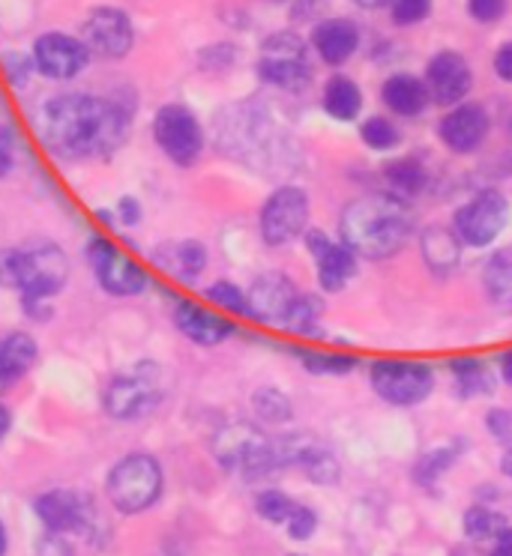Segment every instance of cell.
I'll return each instance as SVG.
<instances>
[{"label": "cell", "mask_w": 512, "mask_h": 556, "mask_svg": "<svg viewBox=\"0 0 512 556\" xmlns=\"http://www.w3.org/2000/svg\"><path fill=\"white\" fill-rule=\"evenodd\" d=\"M37 129L42 144L58 159L87 162L111 156L126 141L129 117L109 99L61 93L39 109Z\"/></svg>", "instance_id": "obj_1"}, {"label": "cell", "mask_w": 512, "mask_h": 556, "mask_svg": "<svg viewBox=\"0 0 512 556\" xmlns=\"http://www.w3.org/2000/svg\"><path fill=\"white\" fill-rule=\"evenodd\" d=\"M339 233L345 245H351L357 257L384 261L404 249L414 233V218L402 198L396 194H363L341 210Z\"/></svg>", "instance_id": "obj_2"}, {"label": "cell", "mask_w": 512, "mask_h": 556, "mask_svg": "<svg viewBox=\"0 0 512 556\" xmlns=\"http://www.w3.org/2000/svg\"><path fill=\"white\" fill-rule=\"evenodd\" d=\"M66 278H70V261L54 242L37 240L0 254V281L22 293V303L30 308V315L61 291Z\"/></svg>", "instance_id": "obj_3"}, {"label": "cell", "mask_w": 512, "mask_h": 556, "mask_svg": "<svg viewBox=\"0 0 512 556\" xmlns=\"http://www.w3.org/2000/svg\"><path fill=\"white\" fill-rule=\"evenodd\" d=\"M213 452H216V460L225 470L243 472L249 482H255L273 470H282L276 440H267L255 425L237 422L222 428L213 440Z\"/></svg>", "instance_id": "obj_4"}, {"label": "cell", "mask_w": 512, "mask_h": 556, "mask_svg": "<svg viewBox=\"0 0 512 556\" xmlns=\"http://www.w3.org/2000/svg\"><path fill=\"white\" fill-rule=\"evenodd\" d=\"M105 491H109V500L117 511L138 515V511L153 506L162 494V467H159L157 458L141 455V452L126 455L111 467Z\"/></svg>", "instance_id": "obj_5"}, {"label": "cell", "mask_w": 512, "mask_h": 556, "mask_svg": "<svg viewBox=\"0 0 512 556\" xmlns=\"http://www.w3.org/2000/svg\"><path fill=\"white\" fill-rule=\"evenodd\" d=\"M372 389L392 407H414L435 389V375L426 363L414 359H378L369 371Z\"/></svg>", "instance_id": "obj_6"}, {"label": "cell", "mask_w": 512, "mask_h": 556, "mask_svg": "<svg viewBox=\"0 0 512 556\" xmlns=\"http://www.w3.org/2000/svg\"><path fill=\"white\" fill-rule=\"evenodd\" d=\"M258 75H261L264 85L279 87V90H303L309 85V78H312L309 51H305L303 39L291 34V30L264 39Z\"/></svg>", "instance_id": "obj_7"}, {"label": "cell", "mask_w": 512, "mask_h": 556, "mask_svg": "<svg viewBox=\"0 0 512 556\" xmlns=\"http://www.w3.org/2000/svg\"><path fill=\"white\" fill-rule=\"evenodd\" d=\"M162 399V383H159V368L153 363H141L129 368L126 375H117L105 389V413L114 419H138L153 410Z\"/></svg>", "instance_id": "obj_8"}, {"label": "cell", "mask_w": 512, "mask_h": 556, "mask_svg": "<svg viewBox=\"0 0 512 556\" xmlns=\"http://www.w3.org/2000/svg\"><path fill=\"white\" fill-rule=\"evenodd\" d=\"M153 138H157L159 150L180 168L196 165L204 150L201 123L186 105H162L153 117Z\"/></svg>", "instance_id": "obj_9"}, {"label": "cell", "mask_w": 512, "mask_h": 556, "mask_svg": "<svg viewBox=\"0 0 512 556\" xmlns=\"http://www.w3.org/2000/svg\"><path fill=\"white\" fill-rule=\"evenodd\" d=\"M455 237L462 245L471 249H486L488 242H495L510 225V201L495 189L479 192L467 204L455 210Z\"/></svg>", "instance_id": "obj_10"}, {"label": "cell", "mask_w": 512, "mask_h": 556, "mask_svg": "<svg viewBox=\"0 0 512 556\" xmlns=\"http://www.w3.org/2000/svg\"><path fill=\"white\" fill-rule=\"evenodd\" d=\"M261 237L267 245H285L305 233L309 225V198L297 186H282L261 206Z\"/></svg>", "instance_id": "obj_11"}, {"label": "cell", "mask_w": 512, "mask_h": 556, "mask_svg": "<svg viewBox=\"0 0 512 556\" xmlns=\"http://www.w3.org/2000/svg\"><path fill=\"white\" fill-rule=\"evenodd\" d=\"M87 257H90V266L97 273L99 285L111 293V296H135L147 288L145 269L138 264H133L126 254L109 242L105 237H90L87 240Z\"/></svg>", "instance_id": "obj_12"}, {"label": "cell", "mask_w": 512, "mask_h": 556, "mask_svg": "<svg viewBox=\"0 0 512 556\" xmlns=\"http://www.w3.org/2000/svg\"><path fill=\"white\" fill-rule=\"evenodd\" d=\"M82 39L90 54L105 58V61H121L129 54L135 42V30L129 15L117 7H99L87 15L82 25Z\"/></svg>", "instance_id": "obj_13"}, {"label": "cell", "mask_w": 512, "mask_h": 556, "mask_svg": "<svg viewBox=\"0 0 512 556\" xmlns=\"http://www.w3.org/2000/svg\"><path fill=\"white\" fill-rule=\"evenodd\" d=\"M90 49L85 39L70 37V34H42L34 42V66L51 81H70L90 63Z\"/></svg>", "instance_id": "obj_14"}, {"label": "cell", "mask_w": 512, "mask_h": 556, "mask_svg": "<svg viewBox=\"0 0 512 556\" xmlns=\"http://www.w3.org/2000/svg\"><path fill=\"white\" fill-rule=\"evenodd\" d=\"M305 249L317 264L321 291L339 293L357 276V252L345 242L329 240L324 230H305Z\"/></svg>", "instance_id": "obj_15"}, {"label": "cell", "mask_w": 512, "mask_h": 556, "mask_svg": "<svg viewBox=\"0 0 512 556\" xmlns=\"http://www.w3.org/2000/svg\"><path fill=\"white\" fill-rule=\"evenodd\" d=\"M34 508H37L39 520L46 523V530L63 532V535H70V532H90V527L97 523V506L85 494L66 491V488L42 494Z\"/></svg>", "instance_id": "obj_16"}, {"label": "cell", "mask_w": 512, "mask_h": 556, "mask_svg": "<svg viewBox=\"0 0 512 556\" xmlns=\"http://www.w3.org/2000/svg\"><path fill=\"white\" fill-rule=\"evenodd\" d=\"M300 300V291L291 278L282 276V273H264L252 281V288L246 293V303H249V315L252 320L261 324H282L291 317L294 305Z\"/></svg>", "instance_id": "obj_17"}, {"label": "cell", "mask_w": 512, "mask_h": 556, "mask_svg": "<svg viewBox=\"0 0 512 556\" xmlns=\"http://www.w3.org/2000/svg\"><path fill=\"white\" fill-rule=\"evenodd\" d=\"M426 87L432 102L438 105H459L474 87L471 63L459 51H438L426 66Z\"/></svg>", "instance_id": "obj_18"}, {"label": "cell", "mask_w": 512, "mask_h": 556, "mask_svg": "<svg viewBox=\"0 0 512 556\" xmlns=\"http://www.w3.org/2000/svg\"><path fill=\"white\" fill-rule=\"evenodd\" d=\"M438 135L452 153H474L488 135V111L476 102H459L440 121Z\"/></svg>", "instance_id": "obj_19"}, {"label": "cell", "mask_w": 512, "mask_h": 556, "mask_svg": "<svg viewBox=\"0 0 512 556\" xmlns=\"http://www.w3.org/2000/svg\"><path fill=\"white\" fill-rule=\"evenodd\" d=\"M312 49L327 66L348 63L360 49V27L351 18H321L312 27Z\"/></svg>", "instance_id": "obj_20"}, {"label": "cell", "mask_w": 512, "mask_h": 556, "mask_svg": "<svg viewBox=\"0 0 512 556\" xmlns=\"http://www.w3.org/2000/svg\"><path fill=\"white\" fill-rule=\"evenodd\" d=\"M174 324H177V329L184 332L186 339L196 341L201 348H216V344H222V341H228L234 336V324L228 317L208 312V308L189 303V300L177 303V308H174Z\"/></svg>", "instance_id": "obj_21"}, {"label": "cell", "mask_w": 512, "mask_h": 556, "mask_svg": "<svg viewBox=\"0 0 512 556\" xmlns=\"http://www.w3.org/2000/svg\"><path fill=\"white\" fill-rule=\"evenodd\" d=\"M380 99H384V105H387L392 114H399V117H416V114H423L428 102H432L426 81L411 73L390 75V78L384 81V87H380Z\"/></svg>", "instance_id": "obj_22"}, {"label": "cell", "mask_w": 512, "mask_h": 556, "mask_svg": "<svg viewBox=\"0 0 512 556\" xmlns=\"http://www.w3.org/2000/svg\"><path fill=\"white\" fill-rule=\"evenodd\" d=\"M37 363V341L25 332H10L0 339V392L15 387Z\"/></svg>", "instance_id": "obj_23"}, {"label": "cell", "mask_w": 512, "mask_h": 556, "mask_svg": "<svg viewBox=\"0 0 512 556\" xmlns=\"http://www.w3.org/2000/svg\"><path fill=\"white\" fill-rule=\"evenodd\" d=\"M153 261H157L165 273H171L174 278H180V281H196V278L204 273L208 252H204V245H201V242L180 240V242H168V245L157 249Z\"/></svg>", "instance_id": "obj_24"}, {"label": "cell", "mask_w": 512, "mask_h": 556, "mask_svg": "<svg viewBox=\"0 0 512 556\" xmlns=\"http://www.w3.org/2000/svg\"><path fill=\"white\" fill-rule=\"evenodd\" d=\"M321 102H324V111H327L333 121L351 123L357 121L360 111H363V90H360V85H357L354 78H348V75H333L327 85H324Z\"/></svg>", "instance_id": "obj_25"}, {"label": "cell", "mask_w": 512, "mask_h": 556, "mask_svg": "<svg viewBox=\"0 0 512 556\" xmlns=\"http://www.w3.org/2000/svg\"><path fill=\"white\" fill-rule=\"evenodd\" d=\"M450 371L455 375V395L459 399H476V395H488L495 389L491 371L476 356H455L450 363Z\"/></svg>", "instance_id": "obj_26"}, {"label": "cell", "mask_w": 512, "mask_h": 556, "mask_svg": "<svg viewBox=\"0 0 512 556\" xmlns=\"http://www.w3.org/2000/svg\"><path fill=\"white\" fill-rule=\"evenodd\" d=\"M384 177L390 182V194L396 198H414L426 186V168L416 159H396L384 168Z\"/></svg>", "instance_id": "obj_27"}, {"label": "cell", "mask_w": 512, "mask_h": 556, "mask_svg": "<svg viewBox=\"0 0 512 556\" xmlns=\"http://www.w3.org/2000/svg\"><path fill=\"white\" fill-rule=\"evenodd\" d=\"M459 245H462V240L452 237L450 230L428 228L423 233V254H426V261L435 269H450V266H455V261H459Z\"/></svg>", "instance_id": "obj_28"}, {"label": "cell", "mask_w": 512, "mask_h": 556, "mask_svg": "<svg viewBox=\"0 0 512 556\" xmlns=\"http://www.w3.org/2000/svg\"><path fill=\"white\" fill-rule=\"evenodd\" d=\"M486 291L495 303L512 305V252H498L488 261Z\"/></svg>", "instance_id": "obj_29"}, {"label": "cell", "mask_w": 512, "mask_h": 556, "mask_svg": "<svg viewBox=\"0 0 512 556\" xmlns=\"http://www.w3.org/2000/svg\"><path fill=\"white\" fill-rule=\"evenodd\" d=\"M464 535L474 539V542H486V539H498L500 530L507 527V520L500 518L498 511H491L486 506H474L464 511Z\"/></svg>", "instance_id": "obj_30"}, {"label": "cell", "mask_w": 512, "mask_h": 556, "mask_svg": "<svg viewBox=\"0 0 512 556\" xmlns=\"http://www.w3.org/2000/svg\"><path fill=\"white\" fill-rule=\"evenodd\" d=\"M252 407H255V413L264 419V422H273V425L291 422V416H294V407H291V401H288V395L273 387L258 389L255 395H252Z\"/></svg>", "instance_id": "obj_31"}, {"label": "cell", "mask_w": 512, "mask_h": 556, "mask_svg": "<svg viewBox=\"0 0 512 556\" xmlns=\"http://www.w3.org/2000/svg\"><path fill=\"white\" fill-rule=\"evenodd\" d=\"M303 356L305 371H312V375H351L357 368V356L351 353H321V351H297Z\"/></svg>", "instance_id": "obj_32"}, {"label": "cell", "mask_w": 512, "mask_h": 556, "mask_svg": "<svg viewBox=\"0 0 512 556\" xmlns=\"http://www.w3.org/2000/svg\"><path fill=\"white\" fill-rule=\"evenodd\" d=\"M360 138H363V144H366L369 150L384 153V150L399 147L402 132H399V126L392 121H387V117H369V121H363V126H360Z\"/></svg>", "instance_id": "obj_33"}, {"label": "cell", "mask_w": 512, "mask_h": 556, "mask_svg": "<svg viewBox=\"0 0 512 556\" xmlns=\"http://www.w3.org/2000/svg\"><path fill=\"white\" fill-rule=\"evenodd\" d=\"M300 467L305 476L315 484H336L339 482V460L333 458V452L321 446H312L305 452V458L300 460Z\"/></svg>", "instance_id": "obj_34"}, {"label": "cell", "mask_w": 512, "mask_h": 556, "mask_svg": "<svg viewBox=\"0 0 512 556\" xmlns=\"http://www.w3.org/2000/svg\"><path fill=\"white\" fill-rule=\"evenodd\" d=\"M317 320H321V303H317L315 296H309V293H300V300L294 305L291 317L285 320V329L294 332V336H309V339H315Z\"/></svg>", "instance_id": "obj_35"}, {"label": "cell", "mask_w": 512, "mask_h": 556, "mask_svg": "<svg viewBox=\"0 0 512 556\" xmlns=\"http://www.w3.org/2000/svg\"><path fill=\"white\" fill-rule=\"evenodd\" d=\"M459 458V446H444L435 448V452H428L426 458L416 464V482L420 484H432L438 479L440 472H447L452 467V460Z\"/></svg>", "instance_id": "obj_36"}, {"label": "cell", "mask_w": 512, "mask_h": 556, "mask_svg": "<svg viewBox=\"0 0 512 556\" xmlns=\"http://www.w3.org/2000/svg\"><path fill=\"white\" fill-rule=\"evenodd\" d=\"M294 508H297V503L288 494H282V491H264L255 500V511L264 520H270V523H288Z\"/></svg>", "instance_id": "obj_37"}, {"label": "cell", "mask_w": 512, "mask_h": 556, "mask_svg": "<svg viewBox=\"0 0 512 556\" xmlns=\"http://www.w3.org/2000/svg\"><path fill=\"white\" fill-rule=\"evenodd\" d=\"M208 300L213 305L225 308V312H234V315H249V303H246L243 288H237L234 281H213L208 288Z\"/></svg>", "instance_id": "obj_38"}, {"label": "cell", "mask_w": 512, "mask_h": 556, "mask_svg": "<svg viewBox=\"0 0 512 556\" xmlns=\"http://www.w3.org/2000/svg\"><path fill=\"white\" fill-rule=\"evenodd\" d=\"M432 3L435 0H390L392 25L414 27L420 22H426L428 13H432Z\"/></svg>", "instance_id": "obj_39"}, {"label": "cell", "mask_w": 512, "mask_h": 556, "mask_svg": "<svg viewBox=\"0 0 512 556\" xmlns=\"http://www.w3.org/2000/svg\"><path fill=\"white\" fill-rule=\"evenodd\" d=\"M510 10V0H467V15L479 25H498Z\"/></svg>", "instance_id": "obj_40"}, {"label": "cell", "mask_w": 512, "mask_h": 556, "mask_svg": "<svg viewBox=\"0 0 512 556\" xmlns=\"http://www.w3.org/2000/svg\"><path fill=\"white\" fill-rule=\"evenodd\" d=\"M317 530V515L312 508L297 506L294 508V515L288 518V532H291V539L297 542H305V539H312Z\"/></svg>", "instance_id": "obj_41"}, {"label": "cell", "mask_w": 512, "mask_h": 556, "mask_svg": "<svg viewBox=\"0 0 512 556\" xmlns=\"http://www.w3.org/2000/svg\"><path fill=\"white\" fill-rule=\"evenodd\" d=\"M486 428L498 437L500 443L512 446V413L510 410H491L486 416Z\"/></svg>", "instance_id": "obj_42"}, {"label": "cell", "mask_w": 512, "mask_h": 556, "mask_svg": "<svg viewBox=\"0 0 512 556\" xmlns=\"http://www.w3.org/2000/svg\"><path fill=\"white\" fill-rule=\"evenodd\" d=\"M39 556H73V547H70V542L63 539V532H51L49 535H42L37 544Z\"/></svg>", "instance_id": "obj_43"}, {"label": "cell", "mask_w": 512, "mask_h": 556, "mask_svg": "<svg viewBox=\"0 0 512 556\" xmlns=\"http://www.w3.org/2000/svg\"><path fill=\"white\" fill-rule=\"evenodd\" d=\"M15 162V135L10 126H0V177H7Z\"/></svg>", "instance_id": "obj_44"}, {"label": "cell", "mask_w": 512, "mask_h": 556, "mask_svg": "<svg viewBox=\"0 0 512 556\" xmlns=\"http://www.w3.org/2000/svg\"><path fill=\"white\" fill-rule=\"evenodd\" d=\"M30 63L27 58H18V54H10L7 58V78L13 87H25L27 78H30Z\"/></svg>", "instance_id": "obj_45"}, {"label": "cell", "mask_w": 512, "mask_h": 556, "mask_svg": "<svg viewBox=\"0 0 512 556\" xmlns=\"http://www.w3.org/2000/svg\"><path fill=\"white\" fill-rule=\"evenodd\" d=\"M491 66H495V75H498L500 81L512 85V42H503V46L495 51V61H491Z\"/></svg>", "instance_id": "obj_46"}, {"label": "cell", "mask_w": 512, "mask_h": 556, "mask_svg": "<svg viewBox=\"0 0 512 556\" xmlns=\"http://www.w3.org/2000/svg\"><path fill=\"white\" fill-rule=\"evenodd\" d=\"M117 218H121L126 228H133L141 222V204L135 201V198H121V204H117Z\"/></svg>", "instance_id": "obj_47"}, {"label": "cell", "mask_w": 512, "mask_h": 556, "mask_svg": "<svg viewBox=\"0 0 512 556\" xmlns=\"http://www.w3.org/2000/svg\"><path fill=\"white\" fill-rule=\"evenodd\" d=\"M500 375H503V380L512 387V351L503 353V359H500Z\"/></svg>", "instance_id": "obj_48"}, {"label": "cell", "mask_w": 512, "mask_h": 556, "mask_svg": "<svg viewBox=\"0 0 512 556\" xmlns=\"http://www.w3.org/2000/svg\"><path fill=\"white\" fill-rule=\"evenodd\" d=\"M10 425H13V416H10V410L0 404V440L7 437V431H10Z\"/></svg>", "instance_id": "obj_49"}, {"label": "cell", "mask_w": 512, "mask_h": 556, "mask_svg": "<svg viewBox=\"0 0 512 556\" xmlns=\"http://www.w3.org/2000/svg\"><path fill=\"white\" fill-rule=\"evenodd\" d=\"M498 544L503 547V551H510V556H512V527H503V530H500Z\"/></svg>", "instance_id": "obj_50"}, {"label": "cell", "mask_w": 512, "mask_h": 556, "mask_svg": "<svg viewBox=\"0 0 512 556\" xmlns=\"http://www.w3.org/2000/svg\"><path fill=\"white\" fill-rule=\"evenodd\" d=\"M357 7H363V10H375V7H384V3H390V0H354Z\"/></svg>", "instance_id": "obj_51"}, {"label": "cell", "mask_w": 512, "mask_h": 556, "mask_svg": "<svg viewBox=\"0 0 512 556\" xmlns=\"http://www.w3.org/2000/svg\"><path fill=\"white\" fill-rule=\"evenodd\" d=\"M500 470L507 472V476H512V452H507V455H503V460H500Z\"/></svg>", "instance_id": "obj_52"}, {"label": "cell", "mask_w": 512, "mask_h": 556, "mask_svg": "<svg viewBox=\"0 0 512 556\" xmlns=\"http://www.w3.org/2000/svg\"><path fill=\"white\" fill-rule=\"evenodd\" d=\"M7 554V530H3V523H0V556Z\"/></svg>", "instance_id": "obj_53"}, {"label": "cell", "mask_w": 512, "mask_h": 556, "mask_svg": "<svg viewBox=\"0 0 512 556\" xmlns=\"http://www.w3.org/2000/svg\"><path fill=\"white\" fill-rule=\"evenodd\" d=\"M273 3H282V0H273Z\"/></svg>", "instance_id": "obj_54"}, {"label": "cell", "mask_w": 512, "mask_h": 556, "mask_svg": "<svg viewBox=\"0 0 512 556\" xmlns=\"http://www.w3.org/2000/svg\"><path fill=\"white\" fill-rule=\"evenodd\" d=\"M291 556H303V554H291Z\"/></svg>", "instance_id": "obj_55"}]
</instances>
